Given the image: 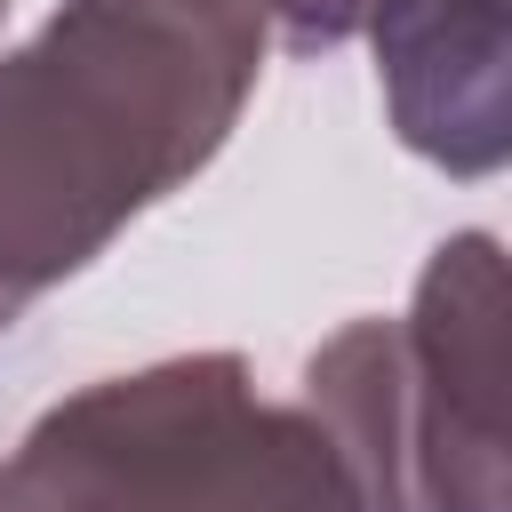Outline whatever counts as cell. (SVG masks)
<instances>
[{"instance_id":"1","label":"cell","mask_w":512,"mask_h":512,"mask_svg":"<svg viewBox=\"0 0 512 512\" xmlns=\"http://www.w3.org/2000/svg\"><path fill=\"white\" fill-rule=\"evenodd\" d=\"M256 72L248 0H64L0 56V328L192 184Z\"/></svg>"},{"instance_id":"2","label":"cell","mask_w":512,"mask_h":512,"mask_svg":"<svg viewBox=\"0 0 512 512\" xmlns=\"http://www.w3.org/2000/svg\"><path fill=\"white\" fill-rule=\"evenodd\" d=\"M0 512H360V488L240 352H176L56 400L0 456Z\"/></svg>"},{"instance_id":"3","label":"cell","mask_w":512,"mask_h":512,"mask_svg":"<svg viewBox=\"0 0 512 512\" xmlns=\"http://www.w3.org/2000/svg\"><path fill=\"white\" fill-rule=\"evenodd\" d=\"M296 400L328 424L360 512H512L496 232L440 240L408 320L336 328Z\"/></svg>"},{"instance_id":"4","label":"cell","mask_w":512,"mask_h":512,"mask_svg":"<svg viewBox=\"0 0 512 512\" xmlns=\"http://www.w3.org/2000/svg\"><path fill=\"white\" fill-rule=\"evenodd\" d=\"M368 40H376L392 136L448 176H496L512 152L504 0H392L368 24Z\"/></svg>"},{"instance_id":"5","label":"cell","mask_w":512,"mask_h":512,"mask_svg":"<svg viewBox=\"0 0 512 512\" xmlns=\"http://www.w3.org/2000/svg\"><path fill=\"white\" fill-rule=\"evenodd\" d=\"M248 8L264 16V32H280L296 56H312V48H336V40L368 32L392 0H248Z\"/></svg>"},{"instance_id":"6","label":"cell","mask_w":512,"mask_h":512,"mask_svg":"<svg viewBox=\"0 0 512 512\" xmlns=\"http://www.w3.org/2000/svg\"><path fill=\"white\" fill-rule=\"evenodd\" d=\"M0 24H8V0H0Z\"/></svg>"}]
</instances>
